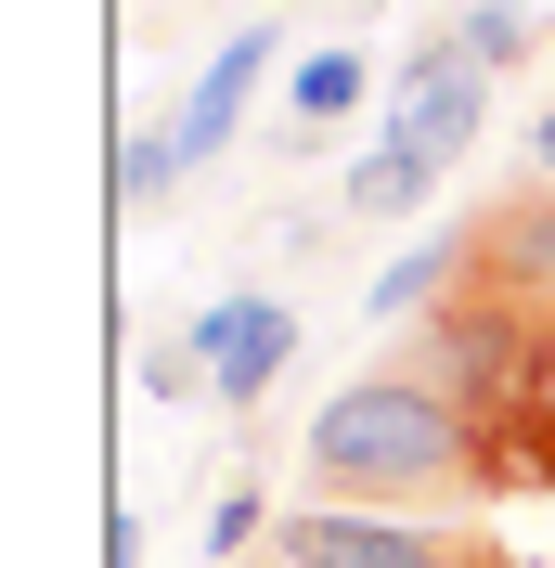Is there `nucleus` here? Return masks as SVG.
<instances>
[{"instance_id": "4468645a", "label": "nucleus", "mask_w": 555, "mask_h": 568, "mask_svg": "<svg viewBox=\"0 0 555 568\" xmlns=\"http://www.w3.org/2000/svg\"><path fill=\"white\" fill-rule=\"evenodd\" d=\"M529 181H555V104L529 116Z\"/></svg>"}, {"instance_id": "9d476101", "label": "nucleus", "mask_w": 555, "mask_h": 568, "mask_svg": "<svg viewBox=\"0 0 555 568\" xmlns=\"http://www.w3.org/2000/svg\"><path fill=\"white\" fill-rule=\"evenodd\" d=\"M452 39H465V52H478L491 78L543 52V27H529V0H465V13H452Z\"/></svg>"}, {"instance_id": "0eeeda50", "label": "nucleus", "mask_w": 555, "mask_h": 568, "mask_svg": "<svg viewBox=\"0 0 555 568\" xmlns=\"http://www.w3.org/2000/svg\"><path fill=\"white\" fill-rule=\"evenodd\" d=\"M465 272H478V246H465V233H426V246H401V258L375 272V297H362V311H375V323H414V311H440Z\"/></svg>"}, {"instance_id": "f03ea898", "label": "nucleus", "mask_w": 555, "mask_h": 568, "mask_svg": "<svg viewBox=\"0 0 555 568\" xmlns=\"http://www.w3.org/2000/svg\"><path fill=\"white\" fill-rule=\"evenodd\" d=\"M284 568H478V530H426V517H375V504H297L272 530Z\"/></svg>"}, {"instance_id": "6e6552de", "label": "nucleus", "mask_w": 555, "mask_h": 568, "mask_svg": "<svg viewBox=\"0 0 555 568\" xmlns=\"http://www.w3.org/2000/svg\"><path fill=\"white\" fill-rule=\"evenodd\" d=\"M336 116H362V52H297V78H284V155H311Z\"/></svg>"}, {"instance_id": "7ed1b4c3", "label": "nucleus", "mask_w": 555, "mask_h": 568, "mask_svg": "<svg viewBox=\"0 0 555 568\" xmlns=\"http://www.w3.org/2000/svg\"><path fill=\"white\" fill-rule=\"evenodd\" d=\"M478 116H491V65L465 52V39L401 52V78H387V142H414L426 169H452V155L478 142Z\"/></svg>"}, {"instance_id": "39448f33", "label": "nucleus", "mask_w": 555, "mask_h": 568, "mask_svg": "<svg viewBox=\"0 0 555 568\" xmlns=\"http://www.w3.org/2000/svg\"><path fill=\"white\" fill-rule=\"evenodd\" d=\"M465 246H478V284H491V297L555 311V181H529V194H504V207H478V220H465Z\"/></svg>"}, {"instance_id": "ddd939ff", "label": "nucleus", "mask_w": 555, "mask_h": 568, "mask_svg": "<svg viewBox=\"0 0 555 568\" xmlns=\"http://www.w3.org/2000/svg\"><path fill=\"white\" fill-rule=\"evenodd\" d=\"M259 542V491H220V517H208V556H245Z\"/></svg>"}, {"instance_id": "423d86ee", "label": "nucleus", "mask_w": 555, "mask_h": 568, "mask_svg": "<svg viewBox=\"0 0 555 568\" xmlns=\"http://www.w3.org/2000/svg\"><path fill=\"white\" fill-rule=\"evenodd\" d=\"M272 52H284V27H272V13H259V27H233V39L208 52V78H194V104H181L169 130L194 142V155H220V142L245 130V104H259V78H272Z\"/></svg>"}, {"instance_id": "9b49d317", "label": "nucleus", "mask_w": 555, "mask_h": 568, "mask_svg": "<svg viewBox=\"0 0 555 568\" xmlns=\"http://www.w3.org/2000/svg\"><path fill=\"white\" fill-rule=\"evenodd\" d=\"M181 155H194L181 130H130V142H117V207H169Z\"/></svg>"}, {"instance_id": "f8f14e48", "label": "nucleus", "mask_w": 555, "mask_h": 568, "mask_svg": "<svg viewBox=\"0 0 555 568\" xmlns=\"http://www.w3.org/2000/svg\"><path fill=\"white\" fill-rule=\"evenodd\" d=\"M194 388H208V349H194V336L142 349V400H194Z\"/></svg>"}, {"instance_id": "20e7f679", "label": "nucleus", "mask_w": 555, "mask_h": 568, "mask_svg": "<svg viewBox=\"0 0 555 568\" xmlns=\"http://www.w3.org/2000/svg\"><path fill=\"white\" fill-rule=\"evenodd\" d=\"M194 349H208V400L259 414L272 375H284V349H297V311H284V297H208V311H194Z\"/></svg>"}, {"instance_id": "f257e3e1", "label": "nucleus", "mask_w": 555, "mask_h": 568, "mask_svg": "<svg viewBox=\"0 0 555 568\" xmlns=\"http://www.w3.org/2000/svg\"><path fill=\"white\" fill-rule=\"evenodd\" d=\"M297 465H311V504H375V517H426V504L491 478V453H478V426L452 414V388H426L401 362L387 375H349L311 414Z\"/></svg>"}, {"instance_id": "1a4fd4ad", "label": "nucleus", "mask_w": 555, "mask_h": 568, "mask_svg": "<svg viewBox=\"0 0 555 568\" xmlns=\"http://www.w3.org/2000/svg\"><path fill=\"white\" fill-rule=\"evenodd\" d=\"M452 169H426L414 142H375V155H349V220H414Z\"/></svg>"}]
</instances>
